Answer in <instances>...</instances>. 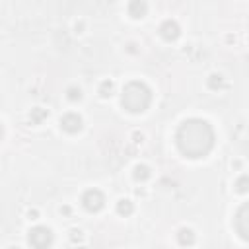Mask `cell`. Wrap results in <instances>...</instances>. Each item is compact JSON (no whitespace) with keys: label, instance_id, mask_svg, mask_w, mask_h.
I'll return each mask as SVG.
<instances>
[{"label":"cell","instance_id":"cell-1","mask_svg":"<svg viewBox=\"0 0 249 249\" xmlns=\"http://www.w3.org/2000/svg\"><path fill=\"white\" fill-rule=\"evenodd\" d=\"M206 130H210V128H208L206 123H202V121H191V123H185V126H183L181 132H179V138H193V140L181 144V150H183L185 154H191L193 158L204 154L208 148H204L202 142H206L208 146L212 144V136H208V138L202 136V132H206Z\"/></svg>","mask_w":249,"mask_h":249}]
</instances>
